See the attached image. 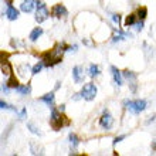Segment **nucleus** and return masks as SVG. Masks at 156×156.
<instances>
[{
  "label": "nucleus",
  "instance_id": "obj_1",
  "mask_svg": "<svg viewBox=\"0 0 156 156\" xmlns=\"http://www.w3.org/2000/svg\"><path fill=\"white\" fill-rule=\"evenodd\" d=\"M70 121H66V116L62 115L60 111H57L55 108H51V116H50V126L54 131H60L64 125H68Z\"/></svg>",
  "mask_w": 156,
  "mask_h": 156
},
{
  "label": "nucleus",
  "instance_id": "obj_2",
  "mask_svg": "<svg viewBox=\"0 0 156 156\" xmlns=\"http://www.w3.org/2000/svg\"><path fill=\"white\" fill-rule=\"evenodd\" d=\"M123 105L132 114H140L142 111L146 109L148 102L145 99H126V101H123Z\"/></svg>",
  "mask_w": 156,
  "mask_h": 156
},
{
  "label": "nucleus",
  "instance_id": "obj_3",
  "mask_svg": "<svg viewBox=\"0 0 156 156\" xmlns=\"http://www.w3.org/2000/svg\"><path fill=\"white\" fill-rule=\"evenodd\" d=\"M36 9H37V12H36V21L37 23L45 21L50 17V14H51V12L47 7V4L43 0H36Z\"/></svg>",
  "mask_w": 156,
  "mask_h": 156
},
{
  "label": "nucleus",
  "instance_id": "obj_4",
  "mask_svg": "<svg viewBox=\"0 0 156 156\" xmlns=\"http://www.w3.org/2000/svg\"><path fill=\"white\" fill-rule=\"evenodd\" d=\"M97 92H98V88L95 87V84L92 82H88V84H84V87L80 91V95H81L82 99L85 101H92L97 97Z\"/></svg>",
  "mask_w": 156,
  "mask_h": 156
},
{
  "label": "nucleus",
  "instance_id": "obj_5",
  "mask_svg": "<svg viewBox=\"0 0 156 156\" xmlns=\"http://www.w3.org/2000/svg\"><path fill=\"white\" fill-rule=\"evenodd\" d=\"M99 125H101V128L107 129V131H109L112 128V125H114V118H112V115L107 109H104L102 116L99 118Z\"/></svg>",
  "mask_w": 156,
  "mask_h": 156
},
{
  "label": "nucleus",
  "instance_id": "obj_6",
  "mask_svg": "<svg viewBox=\"0 0 156 156\" xmlns=\"http://www.w3.org/2000/svg\"><path fill=\"white\" fill-rule=\"evenodd\" d=\"M68 14V10L66 9V6L61 3L58 4H54L53 9H51V16L53 17H57V19H61V17H66Z\"/></svg>",
  "mask_w": 156,
  "mask_h": 156
},
{
  "label": "nucleus",
  "instance_id": "obj_7",
  "mask_svg": "<svg viewBox=\"0 0 156 156\" xmlns=\"http://www.w3.org/2000/svg\"><path fill=\"white\" fill-rule=\"evenodd\" d=\"M122 75L125 78H126L128 81H129V85H131V91L132 92H136V74L135 73H132V71H129V70H125L122 73Z\"/></svg>",
  "mask_w": 156,
  "mask_h": 156
},
{
  "label": "nucleus",
  "instance_id": "obj_8",
  "mask_svg": "<svg viewBox=\"0 0 156 156\" xmlns=\"http://www.w3.org/2000/svg\"><path fill=\"white\" fill-rule=\"evenodd\" d=\"M111 74H112V80H114V84L116 87H121L122 85V73L116 68L115 66H111Z\"/></svg>",
  "mask_w": 156,
  "mask_h": 156
},
{
  "label": "nucleus",
  "instance_id": "obj_9",
  "mask_svg": "<svg viewBox=\"0 0 156 156\" xmlns=\"http://www.w3.org/2000/svg\"><path fill=\"white\" fill-rule=\"evenodd\" d=\"M19 10H17L14 6H12V4H7V7H6V17H7L10 21L13 20H17L19 19Z\"/></svg>",
  "mask_w": 156,
  "mask_h": 156
},
{
  "label": "nucleus",
  "instance_id": "obj_10",
  "mask_svg": "<svg viewBox=\"0 0 156 156\" xmlns=\"http://www.w3.org/2000/svg\"><path fill=\"white\" fill-rule=\"evenodd\" d=\"M36 7V0H23L20 4V10L24 13H31Z\"/></svg>",
  "mask_w": 156,
  "mask_h": 156
},
{
  "label": "nucleus",
  "instance_id": "obj_11",
  "mask_svg": "<svg viewBox=\"0 0 156 156\" xmlns=\"http://www.w3.org/2000/svg\"><path fill=\"white\" fill-rule=\"evenodd\" d=\"M38 99H40L41 102H44L47 107L53 108L54 107V101H55V95H54V92H48V94H44L43 97H40Z\"/></svg>",
  "mask_w": 156,
  "mask_h": 156
},
{
  "label": "nucleus",
  "instance_id": "obj_12",
  "mask_svg": "<svg viewBox=\"0 0 156 156\" xmlns=\"http://www.w3.org/2000/svg\"><path fill=\"white\" fill-rule=\"evenodd\" d=\"M73 78H74V81L77 82V84H80V82L84 81V77H82V68L80 66H75L74 68H73Z\"/></svg>",
  "mask_w": 156,
  "mask_h": 156
},
{
  "label": "nucleus",
  "instance_id": "obj_13",
  "mask_svg": "<svg viewBox=\"0 0 156 156\" xmlns=\"http://www.w3.org/2000/svg\"><path fill=\"white\" fill-rule=\"evenodd\" d=\"M43 33H44V31H43V29H41V27H36V29H33L31 30V33H30V36H29V38H30V41H37L38 38L41 37V36H43Z\"/></svg>",
  "mask_w": 156,
  "mask_h": 156
},
{
  "label": "nucleus",
  "instance_id": "obj_14",
  "mask_svg": "<svg viewBox=\"0 0 156 156\" xmlns=\"http://www.w3.org/2000/svg\"><path fill=\"white\" fill-rule=\"evenodd\" d=\"M116 33H118V34L112 37V43H118V41L125 40L126 37H132V36H131L129 33H125V31H123V30H121V29L116 30Z\"/></svg>",
  "mask_w": 156,
  "mask_h": 156
},
{
  "label": "nucleus",
  "instance_id": "obj_15",
  "mask_svg": "<svg viewBox=\"0 0 156 156\" xmlns=\"http://www.w3.org/2000/svg\"><path fill=\"white\" fill-rule=\"evenodd\" d=\"M2 73H3L4 75H9V77L13 74V68L7 60H3V61H2Z\"/></svg>",
  "mask_w": 156,
  "mask_h": 156
},
{
  "label": "nucleus",
  "instance_id": "obj_16",
  "mask_svg": "<svg viewBox=\"0 0 156 156\" xmlns=\"http://www.w3.org/2000/svg\"><path fill=\"white\" fill-rule=\"evenodd\" d=\"M16 91L19 92L20 95H29L30 92H31V87H30V84H24V85H19L16 88Z\"/></svg>",
  "mask_w": 156,
  "mask_h": 156
},
{
  "label": "nucleus",
  "instance_id": "obj_17",
  "mask_svg": "<svg viewBox=\"0 0 156 156\" xmlns=\"http://www.w3.org/2000/svg\"><path fill=\"white\" fill-rule=\"evenodd\" d=\"M99 67L97 66V64H91L90 68H88V75H90L91 78H95V77H98L99 75Z\"/></svg>",
  "mask_w": 156,
  "mask_h": 156
},
{
  "label": "nucleus",
  "instance_id": "obj_18",
  "mask_svg": "<svg viewBox=\"0 0 156 156\" xmlns=\"http://www.w3.org/2000/svg\"><path fill=\"white\" fill-rule=\"evenodd\" d=\"M68 139H70V145L73 149H77V146L80 145V139H78V136L75 133H70L68 135Z\"/></svg>",
  "mask_w": 156,
  "mask_h": 156
},
{
  "label": "nucleus",
  "instance_id": "obj_19",
  "mask_svg": "<svg viewBox=\"0 0 156 156\" xmlns=\"http://www.w3.org/2000/svg\"><path fill=\"white\" fill-rule=\"evenodd\" d=\"M136 14H129L125 20V27H131V26H135L136 24Z\"/></svg>",
  "mask_w": 156,
  "mask_h": 156
},
{
  "label": "nucleus",
  "instance_id": "obj_20",
  "mask_svg": "<svg viewBox=\"0 0 156 156\" xmlns=\"http://www.w3.org/2000/svg\"><path fill=\"white\" fill-rule=\"evenodd\" d=\"M7 85H9V87H10V88H14V90H16L17 87L20 85V84H19V81H17V78H16V77H14V74H12V75H10V77H9Z\"/></svg>",
  "mask_w": 156,
  "mask_h": 156
},
{
  "label": "nucleus",
  "instance_id": "obj_21",
  "mask_svg": "<svg viewBox=\"0 0 156 156\" xmlns=\"http://www.w3.org/2000/svg\"><path fill=\"white\" fill-rule=\"evenodd\" d=\"M136 16H138L139 20L144 21L145 19H146V16H148V9L146 7H139L138 9V13H136Z\"/></svg>",
  "mask_w": 156,
  "mask_h": 156
},
{
  "label": "nucleus",
  "instance_id": "obj_22",
  "mask_svg": "<svg viewBox=\"0 0 156 156\" xmlns=\"http://www.w3.org/2000/svg\"><path fill=\"white\" fill-rule=\"evenodd\" d=\"M43 67H44V62H43V61H38L37 64H36V66L31 68V75H37L38 73L43 70Z\"/></svg>",
  "mask_w": 156,
  "mask_h": 156
},
{
  "label": "nucleus",
  "instance_id": "obj_23",
  "mask_svg": "<svg viewBox=\"0 0 156 156\" xmlns=\"http://www.w3.org/2000/svg\"><path fill=\"white\" fill-rule=\"evenodd\" d=\"M27 129H29V131L31 132V133H34V135H38V136L41 135V132L37 129V126H36L34 123H31V122L27 123Z\"/></svg>",
  "mask_w": 156,
  "mask_h": 156
},
{
  "label": "nucleus",
  "instance_id": "obj_24",
  "mask_svg": "<svg viewBox=\"0 0 156 156\" xmlns=\"http://www.w3.org/2000/svg\"><path fill=\"white\" fill-rule=\"evenodd\" d=\"M0 108H2V109H12V111H16L17 112L16 108H13L12 105H9V104L4 102V101H0Z\"/></svg>",
  "mask_w": 156,
  "mask_h": 156
},
{
  "label": "nucleus",
  "instance_id": "obj_25",
  "mask_svg": "<svg viewBox=\"0 0 156 156\" xmlns=\"http://www.w3.org/2000/svg\"><path fill=\"white\" fill-rule=\"evenodd\" d=\"M111 19H112V21H114L115 24L119 26V23H121V16H119V14H112Z\"/></svg>",
  "mask_w": 156,
  "mask_h": 156
},
{
  "label": "nucleus",
  "instance_id": "obj_26",
  "mask_svg": "<svg viewBox=\"0 0 156 156\" xmlns=\"http://www.w3.org/2000/svg\"><path fill=\"white\" fill-rule=\"evenodd\" d=\"M125 138H126V136L125 135H121V136H116L115 139H114V142H112V145H114V146H115L116 144H119V142H122L123 139H125Z\"/></svg>",
  "mask_w": 156,
  "mask_h": 156
},
{
  "label": "nucleus",
  "instance_id": "obj_27",
  "mask_svg": "<svg viewBox=\"0 0 156 156\" xmlns=\"http://www.w3.org/2000/svg\"><path fill=\"white\" fill-rule=\"evenodd\" d=\"M17 114H19V118H20V119H24L26 115H27V109H26V108H23V109H21L20 112H17Z\"/></svg>",
  "mask_w": 156,
  "mask_h": 156
},
{
  "label": "nucleus",
  "instance_id": "obj_28",
  "mask_svg": "<svg viewBox=\"0 0 156 156\" xmlns=\"http://www.w3.org/2000/svg\"><path fill=\"white\" fill-rule=\"evenodd\" d=\"M135 29H136V30H138V31H140V30L144 29V21L140 20V21H139V23H136V24H135Z\"/></svg>",
  "mask_w": 156,
  "mask_h": 156
},
{
  "label": "nucleus",
  "instance_id": "obj_29",
  "mask_svg": "<svg viewBox=\"0 0 156 156\" xmlns=\"http://www.w3.org/2000/svg\"><path fill=\"white\" fill-rule=\"evenodd\" d=\"M152 151H156V140L152 142Z\"/></svg>",
  "mask_w": 156,
  "mask_h": 156
}]
</instances>
